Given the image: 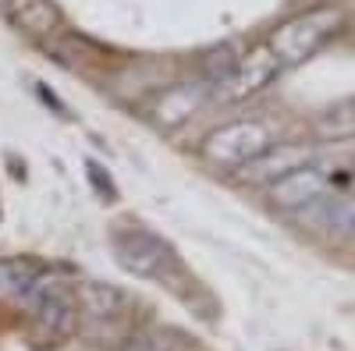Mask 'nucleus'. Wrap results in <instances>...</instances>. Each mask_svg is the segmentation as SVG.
Listing matches in <instances>:
<instances>
[{
    "mask_svg": "<svg viewBox=\"0 0 355 351\" xmlns=\"http://www.w3.org/2000/svg\"><path fill=\"white\" fill-rule=\"evenodd\" d=\"M341 25H345V15L338 8H309V11H299L288 21H281L266 36V43L277 53L281 68L288 71V68H299L302 61H309L313 53H320L338 36Z\"/></svg>",
    "mask_w": 355,
    "mask_h": 351,
    "instance_id": "obj_1",
    "label": "nucleus"
},
{
    "mask_svg": "<svg viewBox=\"0 0 355 351\" xmlns=\"http://www.w3.org/2000/svg\"><path fill=\"white\" fill-rule=\"evenodd\" d=\"M274 142H277V132L270 121H263V117H234V121H224L202 135L199 153L214 167L239 170L249 160H256L263 150H270Z\"/></svg>",
    "mask_w": 355,
    "mask_h": 351,
    "instance_id": "obj_2",
    "label": "nucleus"
},
{
    "mask_svg": "<svg viewBox=\"0 0 355 351\" xmlns=\"http://www.w3.org/2000/svg\"><path fill=\"white\" fill-rule=\"evenodd\" d=\"M110 249L117 267L132 277L142 280H171L182 262H178V252L171 249V242H164L157 231L139 227V224H121L110 234Z\"/></svg>",
    "mask_w": 355,
    "mask_h": 351,
    "instance_id": "obj_3",
    "label": "nucleus"
},
{
    "mask_svg": "<svg viewBox=\"0 0 355 351\" xmlns=\"http://www.w3.org/2000/svg\"><path fill=\"white\" fill-rule=\"evenodd\" d=\"M21 309L28 312V319L36 323V330L50 341H61L75 330L78 323V291L75 284L61 280V277H53L50 270L43 273V280L28 291Z\"/></svg>",
    "mask_w": 355,
    "mask_h": 351,
    "instance_id": "obj_4",
    "label": "nucleus"
},
{
    "mask_svg": "<svg viewBox=\"0 0 355 351\" xmlns=\"http://www.w3.org/2000/svg\"><path fill=\"white\" fill-rule=\"evenodd\" d=\"M281 71L284 68L277 61V53L270 50V43H266V39L263 43H252L242 53V61L234 64V71L214 89V100H220V103H242V100L263 93Z\"/></svg>",
    "mask_w": 355,
    "mask_h": 351,
    "instance_id": "obj_5",
    "label": "nucleus"
},
{
    "mask_svg": "<svg viewBox=\"0 0 355 351\" xmlns=\"http://www.w3.org/2000/svg\"><path fill=\"white\" fill-rule=\"evenodd\" d=\"M210 100H214V85L206 78L178 82V85L160 89L150 103H146V117H150L160 132H174V128H182L185 121H192Z\"/></svg>",
    "mask_w": 355,
    "mask_h": 351,
    "instance_id": "obj_6",
    "label": "nucleus"
},
{
    "mask_svg": "<svg viewBox=\"0 0 355 351\" xmlns=\"http://www.w3.org/2000/svg\"><path fill=\"white\" fill-rule=\"evenodd\" d=\"M316 160V145L313 142H274L270 150H263L256 160L239 167V181L256 185V188H270L274 181L288 178L291 170H299Z\"/></svg>",
    "mask_w": 355,
    "mask_h": 351,
    "instance_id": "obj_7",
    "label": "nucleus"
},
{
    "mask_svg": "<svg viewBox=\"0 0 355 351\" xmlns=\"http://www.w3.org/2000/svg\"><path fill=\"white\" fill-rule=\"evenodd\" d=\"M327 185H331V174L327 167H323L320 160L291 170L288 178L274 181L270 188H266V199H270V206L281 210V213H302L306 206H313V202H320L323 195H327Z\"/></svg>",
    "mask_w": 355,
    "mask_h": 351,
    "instance_id": "obj_8",
    "label": "nucleus"
},
{
    "mask_svg": "<svg viewBox=\"0 0 355 351\" xmlns=\"http://www.w3.org/2000/svg\"><path fill=\"white\" fill-rule=\"evenodd\" d=\"M295 220L316 224V227H323V231H331L334 238L355 242V195H334V199L323 195L320 202L306 206L302 213H295Z\"/></svg>",
    "mask_w": 355,
    "mask_h": 351,
    "instance_id": "obj_9",
    "label": "nucleus"
},
{
    "mask_svg": "<svg viewBox=\"0 0 355 351\" xmlns=\"http://www.w3.org/2000/svg\"><path fill=\"white\" fill-rule=\"evenodd\" d=\"M4 18L18 28L25 36H36V39H46L53 33H61V8L53 4V0H11Z\"/></svg>",
    "mask_w": 355,
    "mask_h": 351,
    "instance_id": "obj_10",
    "label": "nucleus"
},
{
    "mask_svg": "<svg viewBox=\"0 0 355 351\" xmlns=\"http://www.w3.org/2000/svg\"><path fill=\"white\" fill-rule=\"evenodd\" d=\"M46 267L40 259H28V255H11V259H0V298L8 302H25V295L43 280Z\"/></svg>",
    "mask_w": 355,
    "mask_h": 351,
    "instance_id": "obj_11",
    "label": "nucleus"
},
{
    "mask_svg": "<svg viewBox=\"0 0 355 351\" xmlns=\"http://www.w3.org/2000/svg\"><path fill=\"white\" fill-rule=\"evenodd\" d=\"M75 291H78V309L89 319L107 323V319H121L128 312V295H125V291H117V287H110V284L82 280V284H75Z\"/></svg>",
    "mask_w": 355,
    "mask_h": 351,
    "instance_id": "obj_12",
    "label": "nucleus"
},
{
    "mask_svg": "<svg viewBox=\"0 0 355 351\" xmlns=\"http://www.w3.org/2000/svg\"><path fill=\"white\" fill-rule=\"evenodd\" d=\"M242 53H245V50H242L239 43H224V46L210 50V53L202 57V64H199V71H202L199 78H206V82H210L214 89H217V85H220V82H224V78L234 71V64L242 61Z\"/></svg>",
    "mask_w": 355,
    "mask_h": 351,
    "instance_id": "obj_13",
    "label": "nucleus"
},
{
    "mask_svg": "<svg viewBox=\"0 0 355 351\" xmlns=\"http://www.w3.org/2000/svg\"><path fill=\"white\" fill-rule=\"evenodd\" d=\"M316 135L320 138H352L355 135V100H345L316 117Z\"/></svg>",
    "mask_w": 355,
    "mask_h": 351,
    "instance_id": "obj_14",
    "label": "nucleus"
},
{
    "mask_svg": "<svg viewBox=\"0 0 355 351\" xmlns=\"http://www.w3.org/2000/svg\"><path fill=\"white\" fill-rule=\"evenodd\" d=\"M117 351H174V344L164 334H135V337L121 341Z\"/></svg>",
    "mask_w": 355,
    "mask_h": 351,
    "instance_id": "obj_15",
    "label": "nucleus"
},
{
    "mask_svg": "<svg viewBox=\"0 0 355 351\" xmlns=\"http://www.w3.org/2000/svg\"><path fill=\"white\" fill-rule=\"evenodd\" d=\"M85 167H89V181L96 185V192L107 195V199H117V188H114V181H110V174H103V167H100L96 160H89Z\"/></svg>",
    "mask_w": 355,
    "mask_h": 351,
    "instance_id": "obj_16",
    "label": "nucleus"
},
{
    "mask_svg": "<svg viewBox=\"0 0 355 351\" xmlns=\"http://www.w3.org/2000/svg\"><path fill=\"white\" fill-rule=\"evenodd\" d=\"M8 4H11V0H0V15H4V11H8Z\"/></svg>",
    "mask_w": 355,
    "mask_h": 351,
    "instance_id": "obj_17",
    "label": "nucleus"
}]
</instances>
